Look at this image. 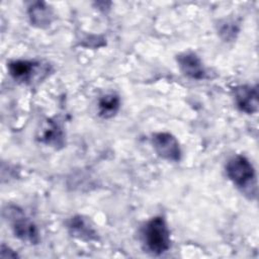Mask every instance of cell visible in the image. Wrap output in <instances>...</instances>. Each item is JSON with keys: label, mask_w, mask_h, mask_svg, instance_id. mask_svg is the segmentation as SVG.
Masks as SVG:
<instances>
[{"label": "cell", "mask_w": 259, "mask_h": 259, "mask_svg": "<svg viewBox=\"0 0 259 259\" xmlns=\"http://www.w3.org/2000/svg\"><path fill=\"white\" fill-rule=\"evenodd\" d=\"M229 179L247 197L253 199L257 195L256 173L252 163L242 155H236L229 159L226 165Z\"/></svg>", "instance_id": "cell-1"}, {"label": "cell", "mask_w": 259, "mask_h": 259, "mask_svg": "<svg viewBox=\"0 0 259 259\" xmlns=\"http://www.w3.org/2000/svg\"><path fill=\"white\" fill-rule=\"evenodd\" d=\"M141 236L145 249L152 255H161L170 248V231L163 217L149 220L144 225Z\"/></svg>", "instance_id": "cell-2"}, {"label": "cell", "mask_w": 259, "mask_h": 259, "mask_svg": "<svg viewBox=\"0 0 259 259\" xmlns=\"http://www.w3.org/2000/svg\"><path fill=\"white\" fill-rule=\"evenodd\" d=\"M3 213L9 221L15 237L26 244L36 245L39 243L40 237L36 225L26 217L22 209L16 205H9Z\"/></svg>", "instance_id": "cell-3"}, {"label": "cell", "mask_w": 259, "mask_h": 259, "mask_svg": "<svg viewBox=\"0 0 259 259\" xmlns=\"http://www.w3.org/2000/svg\"><path fill=\"white\" fill-rule=\"evenodd\" d=\"M152 145L156 153L163 159L171 162H178L181 159L182 151L177 139L170 133H156L152 136Z\"/></svg>", "instance_id": "cell-4"}, {"label": "cell", "mask_w": 259, "mask_h": 259, "mask_svg": "<svg viewBox=\"0 0 259 259\" xmlns=\"http://www.w3.org/2000/svg\"><path fill=\"white\" fill-rule=\"evenodd\" d=\"M41 64L36 61L15 60L7 64L10 76L22 84H31L39 73Z\"/></svg>", "instance_id": "cell-5"}, {"label": "cell", "mask_w": 259, "mask_h": 259, "mask_svg": "<svg viewBox=\"0 0 259 259\" xmlns=\"http://www.w3.org/2000/svg\"><path fill=\"white\" fill-rule=\"evenodd\" d=\"M234 99L237 107L247 113L252 114L258 110V89L257 86L240 85L234 88Z\"/></svg>", "instance_id": "cell-6"}, {"label": "cell", "mask_w": 259, "mask_h": 259, "mask_svg": "<svg viewBox=\"0 0 259 259\" xmlns=\"http://www.w3.org/2000/svg\"><path fill=\"white\" fill-rule=\"evenodd\" d=\"M181 72L194 80H203L207 77L205 67L200 58L191 52L182 53L176 58Z\"/></svg>", "instance_id": "cell-7"}, {"label": "cell", "mask_w": 259, "mask_h": 259, "mask_svg": "<svg viewBox=\"0 0 259 259\" xmlns=\"http://www.w3.org/2000/svg\"><path fill=\"white\" fill-rule=\"evenodd\" d=\"M67 228L71 236L79 240L90 242L98 239V233L94 226L87 218L83 215L72 217L67 223Z\"/></svg>", "instance_id": "cell-8"}, {"label": "cell", "mask_w": 259, "mask_h": 259, "mask_svg": "<svg viewBox=\"0 0 259 259\" xmlns=\"http://www.w3.org/2000/svg\"><path fill=\"white\" fill-rule=\"evenodd\" d=\"M28 17L31 24L44 28L52 23L54 19V13L52 8H50L47 3L42 1H37L33 2L29 6Z\"/></svg>", "instance_id": "cell-9"}, {"label": "cell", "mask_w": 259, "mask_h": 259, "mask_svg": "<svg viewBox=\"0 0 259 259\" xmlns=\"http://www.w3.org/2000/svg\"><path fill=\"white\" fill-rule=\"evenodd\" d=\"M38 140L49 146H54L55 148L63 147L64 145V133L59 125V123L48 120L44 130L38 137Z\"/></svg>", "instance_id": "cell-10"}, {"label": "cell", "mask_w": 259, "mask_h": 259, "mask_svg": "<svg viewBox=\"0 0 259 259\" xmlns=\"http://www.w3.org/2000/svg\"><path fill=\"white\" fill-rule=\"evenodd\" d=\"M120 106V99L115 93L103 95L98 101V112L102 118L113 117Z\"/></svg>", "instance_id": "cell-11"}, {"label": "cell", "mask_w": 259, "mask_h": 259, "mask_svg": "<svg viewBox=\"0 0 259 259\" xmlns=\"http://www.w3.org/2000/svg\"><path fill=\"white\" fill-rule=\"evenodd\" d=\"M237 31H238V30H237L236 26H234L232 23H225V24L222 26L221 30H220L222 36H224V38H225V39H228V40L234 38V37H235V33H236Z\"/></svg>", "instance_id": "cell-12"}, {"label": "cell", "mask_w": 259, "mask_h": 259, "mask_svg": "<svg viewBox=\"0 0 259 259\" xmlns=\"http://www.w3.org/2000/svg\"><path fill=\"white\" fill-rule=\"evenodd\" d=\"M0 257L1 258H16L18 257V254L10 249L8 246L2 244L1 245V251H0Z\"/></svg>", "instance_id": "cell-13"}]
</instances>
